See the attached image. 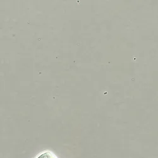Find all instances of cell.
Listing matches in <instances>:
<instances>
[{"instance_id": "1", "label": "cell", "mask_w": 158, "mask_h": 158, "mask_svg": "<svg viewBox=\"0 0 158 158\" xmlns=\"http://www.w3.org/2000/svg\"><path fill=\"white\" fill-rule=\"evenodd\" d=\"M35 158H58L57 156L50 151H45L39 154Z\"/></svg>"}]
</instances>
